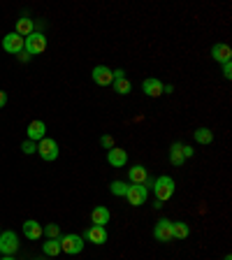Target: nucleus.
Wrapping results in <instances>:
<instances>
[{
  "instance_id": "obj_1",
  "label": "nucleus",
  "mask_w": 232,
  "mask_h": 260,
  "mask_svg": "<svg viewBox=\"0 0 232 260\" xmlns=\"http://www.w3.org/2000/svg\"><path fill=\"white\" fill-rule=\"evenodd\" d=\"M151 189H153L156 200H158V202H167V200L174 195V179L167 177V174H163V177L153 179Z\"/></svg>"
},
{
  "instance_id": "obj_2",
  "label": "nucleus",
  "mask_w": 232,
  "mask_h": 260,
  "mask_svg": "<svg viewBox=\"0 0 232 260\" xmlns=\"http://www.w3.org/2000/svg\"><path fill=\"white\" fill-rule=\"evenodd\" d=\"M23 51L28 56H37L42 51H47V35L45 33H33L23 40Z\"/></svg>"
},
{
  "instance_id": "obj_3",
  "label": "nucleus",
  "mask_w": 232,
  "mask_h": 260,
  "mask_svg": "<svg viewBox=\"0 0 232 260\" xmlns=\"http://www.w3.org/2000/svg\"><path fill=\"white\" fill-rule=\"evenodd\" d=\"M61 242V251L67 255H77L84 251V237L82 235H61L58 237Z\"/></svg>"
},
{
  "instance_id": "obj_4",
  "label": "nucleus",
  "mask_w": 232,
  "mask_h": 260,
  "mask_svg": "<svg viewBox=\"0 0 232 260\" xmlns=\"http://www.w3.org/2000/svg\"><path fill=\"white\" fill-rule=\"evenodd\" d=\"M37 154H40V158H42V161H47V163L56 161V158H58V142H56V139H51V137L40 139Z\"/></svg>"
},
{
  "instance_id": "obj_5",
  "label": "nucleus",
  "mask_w": 232,
  "mask_h": 260,
  "mask_svg": "<svg viewBox=\"0 0 232 260\" xmlns=\"http://www.w3.org/2000/svg\"><path fill=\"white\" fill-rule=\"evenodd\" d=\"M123 198H126L133 207H139L146 202V198H149V189H146V186H137V183H130Z\"/></svg>"
},
{
  "instance_id": "obj_6",
  "label": "nucleus",
  "mask_w": 232,
  "mask_h": 260,
  "mask_svg": "<svg viewBox=\"0 0 232 260\" xmlns=\"http://www.w3.org/2000/svg\"><path fill=\"white\" fill-rule=\"evenodd\" d=\"M19 249V239L14 233H0V253L3 255H14Z\"/></svg>"
},
{
  "instance_id": "obj_7",
  "label": "nucleus",
  "mask_w": 232,
  "mask_h": 260,
  "mask_svg": "<svg viewBox=\"0 0 232 260\" xmlns=\"http://www.w3.org/2000/svg\"><path fill=\"white\" fill-rule=\"evenodd\" d=\"M91 77H93V82L98 86H111L114 84V70H109L107 65H98V67H93Z\"/></svg>"
},
{
  "instance_id": "obj_8",
  "label": "nucleus",
  "mask_w": 232,
  "mask_h": 260,
  "mask_svg": "<svg viewBox=\"0 0 232 260\" xmlns=\"http://www.w3.org/2000/svg\"><path fill=\"white\" fill-rule=\"evenodd\" d=\"M153 237H156V242H172V221L170 218H161V221L156 223V228H153Z\"/></svg>"
},
{
  "instance_id": "obj_9",
  "label": "nucleus",
  "mask_w": 232,
  "mask_h": 260,
  "mask_svg": "<svg viewBox=\"0 0 232 260\" xmlns=\"http://www.w3.org/2000/svg\"><path fill=\"white\" fill-rule=\"evenodd\" d=\"M3 49L7 51V54H21L23 51V38L17 33H7L5 38H3Z\"/></svg>"
},
{
  "instance_id": "obj_10",
  "label": "nucleus",
  "mask_w": 232,
  "mask_h": 260,
  "mask_svg": "<svg viewBox=\"0 0 232 260\" xmlns=\"http://www.w3.org/2000/svg\"><path fill=\"white\" fill-rule=\"evenodd\" d=\"M84 239L86 242H91V244H105L107 242V228H102V226H91V228H86V233H84Z\"/></svg>"
},
{
  "instance_id": "obj_11",
  "label": "nucleus",
  "mask_w": 232,
  "mask_h": 260,
  "mask_svg": "<svg viewBox=\"0 0 232 260\" xmlns=\"http://www.w3.org/2000/svg\"><path fill=\"white\" fill-rule=\"evenodd\" d=\"M142 91L149 95V98H161V95H163V82H161V79H156V77L144 79V82H142Z\"/></svg>"
},
{
  "instance_id": "obj_12",
  "label": "nucleus",
  "mask_w": 232,
  "mask_h": 260,
  "mask_svg": "<svg viewBox=\"0 0 232 260\" xmlns=\"http://www.w3.org/2000/svg\"><path fill=\"white\" fill-rule=\"evenodd\" d=\"M211 58L216 63H227V61H232V49L227 45H223V42H216L211 47Z\"/></svg>"
},
{
  "instance_id": "obj_13",
  "label": "nucleus",
  "mask_w": 232,
  "mask_h": 260,
  "mask_svg": "<svg viewBox=\"0 0 232 260\" xmlns=\"http://www.w3.org/2000/svg\"><path fill=\"white\" fill-rule=\"evenodd\" d=\"M26 133H28V139L30 142H37V139H45L47 137V126L45 121H30L26 128Z\"/></svg>"
},
{
  "instance_id": "obj_14",
  "label": "nucleus",
  "mask_w": 232,
  "mask_h": 260,
  "mask_svg": "<svg viewBox=\"0 0 232 260\" xmlns=\"http://www.w3.org/2000/svg\"><path fill=\"white\" fill-rule=\"evenodd\" d=\"M107 163H109L111 167H126V163H128L126 149H119V146L109 149V151H107Z\"/></svg>"
},
{
  "instance_id": "obj_15",
  "label": "nucleus",
  "mask_w": 232,
  "mask_h": 260,
  "mask_svg": "<svg viewBox=\"0 0 232 260\" xmlns=\"http://www.w3.org/2000/svg\"><path fill=\"white\" fill-rule=\"evenodd\" d=\"M128 179H130V183L144 186V183H146V179H149V172H146V167H144V165H133L130 170H128Z\"/></svg>"
},
{
  "instance_id": "obj_16",
  "label": "nucleus",
  "mask_w": 232,
  "mask_h": 260,
  "mask_svg": "<svg viewBox=\"0 0 232 260\" xmlns=\"http://www.w3.org/2000/svg\"><path fill=\"white\" fill-rule=\"evenodd\" d=\"M14 33H17V35H21L23 40H26L28 35H33V33H35V23H33V19H30V17H21V19H17V26H14Z\"/></svg>"
},
{
  "instance_id": "obj_17",
  "label": "nucleus",
  "mask_w": 232,
  "mask_h": 260,
  "mask_svg": "<svg viewBox=\"0 0 232 260\" xmlns=\"http://www.w3.org/2000/svg\"><path fill=\"white\" fill-rule=\"evenodd\" d=\"M23 235H26V239L35 242V239L42 237V226H40L35 218H28V221L23 223Z\"/></svg>"
},
{
  "instance_id": "obj_18",
  "label": "nucleus",
  "mask_w": 232,
  "mask_h": 260,
  "mask_svg": "<svg viewBox=\"0 0 232 260\" xmlns=\"http://www.w3.org/2000/svg\"><path fill=\"white\" fill-rule=\"evenodd\" d=\"M109 218H111V214H109V209H107V207H95V209L91 211V223H93V226H102V228H105L107 223H109Z\"/></svg>"
},
{
  "instance_id": "obj_19",
  "label": "nucleus",
  "mask_w": 232,
  "mask_h": 260,
  "mask_svg": "<svg viewBox=\"0 0 232 260\" xmlns=\"http://www.w3.org/2000/svg\"><path fill=\"white\" fill-rule=\"evenodd\" d=\"M188 235H190V228H188V223L183 221H172V237L174 239H186Z\"/></svg>"
},
{
  "instance_id": "obj_20",
  "label": "nucleus",
  "mask_w": 232,
  "mask_h": 260,
  "mask_svg": "<svg viewBox=\"0 0 232 260\" xmlns=\"http://www.w3.org/2000/svg\"><path fill=\"white\" fill-rule=\"evenodd\" d=\"M181 146L183 144H172V149H170V163L174 167H181L183 165V161H186V158H183V154H181Z\"/></svg>"
},
{
  "instance_id": "obj_21",
  "label": "nucleus",
  "mask_w": 232,
  "mask_h": 260,
  "mask_svg": "<svg viewBox=\"0 0 232 260\" xmlns=\"http://www.w3.org/2000/svg\"><path fill=\"white\" fill-rule=\"evenodd\" d=\"M42 253L51 255V258H54V255H58V253H61V242H58V239H47V242L42 244Z\"/></svg>"
},
{
  "instance_id": "obj_22",
  "label": "nucleus",
  "mask_w": 232,
  "mask_h": 260,
  "mask_svg": "<svg viewBox=\"0 0 232 260\" xmlns=\"http://www.w3.org/2000/svg\"><path fill=\"white\" fill-rule=\"evenodd\" d=\"M193 137H195V142H200V144H211L214 142V133H211L209 128H198Z\"/></svg>"
},
{
  "instance_id": "obj_23",
  "label": "nucleus",
  "mask_w": 232,
  "mask_h": 260,
  "mask_svg": "<svg viewBox=\"0 0 232 260\" xmlns=\"http://www.w3.org/2000/svg\"><path fill=\"white\" fill-rule=\"evenodd\" d=\"M111 86H114V91L119 95H128V93H130V89H133V84L128 82L126 77H123V79H114V84H111Z\"/></svg>"
},
{
  "instance_id": "obj_24",
  "label": "nucleus",
  "mask_w": 232,
  "mask_h": 260,
  "mask_svg": "<svg viewBox=\"0 0 232 260\" xmlns=\"http://www.w3.org/2000/svg\"><path fill=\"white\" fill-rule=\"evenodd\" d=\"M42 235H47V239H58L61 237V228L56 223H49L47 228H42Z\"/></svg>"
},
{
  "instance_id": "obj_25",
  "label": "nucleus",
  "mask_w": 232,
  "mask_h": 260,
  "mask_svg": "<svg viewBox=\"0 0 232 260\" xmlns=\"http://www.w3.org/2000/svg\"><path fill=\"white\" fill-rule=\"evenodd\" d=\"M109 191H111V193H114V195H126L128 186H126V181H111Z\"/></svg>"
},
{
  "instance_id": "obj_26",
  "label": "nucleus",
  "mask_w": 232,
  "mask_h": 260,
  "mask_svg": "<svg viewBox=\"0 0 232 260\" xmlns=\"http://www.w3.org/2000/svg\"><path fill=\"white\" fill-rule=\"evenodd\" d=\"M21 151H23V154H26V156H30V154H37V144H35V142H30V139H26V142L21 144Z\"/></svg>"
},
{
  "instance_id": "obj_27",
  "label": "nucleus",
  "mask_w": 232,
  "mask_h": 260,
  "mask_svg": "<svg viewBox=\"0 0 232 260\" xmlns=\"http://www.w3.org/2000/svg\"><path fill=\"white\" fill-rule=\"evenodd\" d=\"M100 144H102L107 151L114 149V137H109V135H102V137H100Z\"/></svg>"
},
{
  "instance_id": "obj_28",
  "label": "nucleus",
  "mask_w": 232,
  "mask_h": 260,
  "mask_svg": "<svg viewBox=\"0 0 232 260\" xmlns=\"http://www.w3.org/2000/svg\"><path fill=\"white\" fill-rule=\"evenodd\" d=\"M223 77H225V79H232V61L223 63Z\"/></svg>"
},
{
  "instance_id": "obj_29",
  "label": "nucleus",
  "mask_w": 232,
  "mask_h": 260,
  "mask_svg": "<svg viewBox=\"0 0 232 260\" xmlns=\"http://www.w3.org/2000/svg\"><path fill=\"white\" fill-rule=\"evenodd\" d=\"M181 154H183V158H190V156L195 154V149H193V146H188V144H183V146H181Z\"/></svg>"
},
{
  "instance_id": "obj_30",
  "label": "nucleus",
  "mask_w": 232,
  "mask_h": 260,
  "mask_svg": "<svg viewBox=\"0 0 232 260\" xmlns=\"http://www.w3.org/2000/svg\"><path fill=\"white\" fill-rule=\"evenodd\" d=\"M5 105H7V93L5 91H0V109H3Z\"/></svg>"
},
{
  "instance_id": "obj_31",
  "label": "nucleus",
  "mask_w": 232,
  "mask_h": 260,
  "mask_svg": "<svg viewBox=\"0 0 232 260\" xmlns=\"http://www.w3.org/2000/svg\"><path fill=\"white\" fill-rule=\"evenodd\" d=\"M123 77H126V72L123 70H114V79H123Z\"/></svg>"
},
{
  "instance_id": "obj_32",
  "label": "nucleus",
  "mask_w": 232,
  "mask_h": 260,
  "mask_svg": "<svg viewBox=\"0 0 232 260\" xmlns=\"http://www.w3.org/2000/svg\"><path fill=\"white\" fill-rule=\"evenodd\" d=\"M0 260H14V258H12V255H5V258H0Z\"/></svg>"
},
{
  "instance_id": "obj_33",
  "label": "nucleus",
  "mask_w": 232,
  "mask_h": 260,
  "mask_svg": "<svg viewBox=\"0 0 232 260\" xmlns=\"http://www.w3.org/2000/svg\"><path fill=\"white\" fill-rule=\"evenodd\" d=\"M223 260H232V255H225V258H223Z\"/></svg>"
},
{
  "instance_id": "obj_34",
  "label": "nucleus",
  "mask_w": 232,
  "mask_h": 260,
  "mask_svg": "<svg viewBox=\"0 0 232 260\" xmlns=\"http://www.w3.org/2000/svg\"><path fill=\"white\" fill-rule=\"evenodd\" d=\"M35 260H40V258H35Z\"/></svg>"
},
{
  "instance_id": "obj_35",
  "label": "nucleus",
  "mask_w": 232,
  "mask_h": 260,
  "mask_svg": "<svg viewBox=\"0 0 232 260\" xmlns=\"http://www.w3.org/2000/svg\"><path fill=\"white\" fill-rule=\"evenodd\" d=\"M0 233H3V230H0Z\"/></svg>"
}]
</instances>
